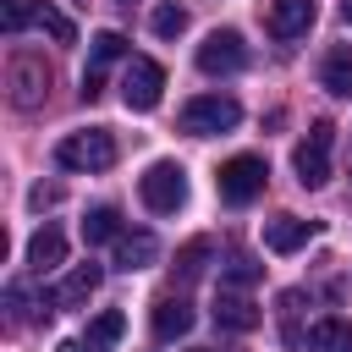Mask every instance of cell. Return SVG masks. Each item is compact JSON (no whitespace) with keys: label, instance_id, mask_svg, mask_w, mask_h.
<instances>
[{"label":"cell","instance_id":"13","mask_svg":"<svg viewBox=\"0 0 352 352\" xmlns=\"http://www.w3.org/2000/svg\"><path fill=\"white\" fill-rule=\"evenodd\" d=\"M192 330V302L187 297H160L154 302V336L160 341H176V336H187Z\"/></svg>","mask_w":352,"mask_h":352},{"label":"cell","instance_id":"19","mask_svg":"<svg viewBox=\"0 0 352 352\" xmlns=\"http://www.w3.org/2000/svg\"><path fill=\"white\" fill-rule=\"evenodd\" d=\"M324 88H330V94H341V99L352 94V50H346V44L324 55Z\"/></svg>","mask_w":352,"mask_h":352},{"label":"cell","instance_id":"8","mask_svg":"<svg viewBox=\"0 0 352 352\" xmlns=\"http://www.w3.org/2000/svg\"><path fill=\"white\" fill-rule=\"evenodd\" d=\"M44 94H50V66H44V55H11V99L22 104V110H33V104H44Z\"/></svg>","mask_w":352,"mask_h":352},{"label":"cell","instance_id":"24","mask_svg":"<svg viewBox=\"0 0 352 352\" xmlns=\"http://www.w3.org/2000/svg\"><path fill=\"white\" fill-rule=\"evenodd\" d=\"M33 22V0H6V11H0V28L6 33H22Z\"/></svg>","mask_w":352,"mask_h":352},{"label":"cell","instance_id":"6","mask_svg":"<svg viewBox=\"0 0 352 352\" xmlns=\"http://www.w3.org/2000/svg\"><path fill=\"white\" fill-rule=\"evenodd\" d=\"M242 66H248V44H242L236 28H214V33L198 44V72H204V77H231V72H242Z\"/></svg>","mask_w":352,"mask_h":352},{"label":"cell","instance_id":"12","mask_svg":"<svg viewBox=\"0 0 352 352\" xmlns=\"http://www.w3.org/2000/svg\"><path fill=\"white\" fill-rule=\"evenodd\" d=\"M99 280H104V270H99V264H77V270L50 292V302H55V308H82V302L99 292Z\"/></svg>","mask_w":352,"mask_h":352},{"label":"cell","instance_id":"17","mask_svg":"<svg viewBox=\"0 0 352 352\" xmlns=\"http://www.w3.org/2000/svg\"><path fill=\"white\" fill-rule=\"evenodd\" d=\"M82 242H88V248H94V242H121V214H116L110 204L88 209V214H82Z\"/></svg>","mask_w":352,"mask_h":352},{"label":"cell","instance_id":"28","mask_svg":"<svg viewBox=\"0 0 352 352\" xmlns=\"http://www.w3.org/2000/svg\"><path fill=\"white\" fill-rule=\"evenodd\" d=\"M55 352H99V346H88V341H60Z\"/></svg>","mask_w":352,"mask_h":352},{"label":"cell","instance_id":"11","mask_svg":"<svg viewBox=\"0 0 352 352\" xmlns=\"http://www.w3.org/2000/svg\"><path fill=\"white\" fill-rule=\"evenodd\" d=\"M308 236H314V220H297V214L264 220V248L270 253H297V248H308Z\"/></svg>","mask_w":352,"mask_h":352},{"label":"cell","instance_id":"9","mask_svg":"<svg viewBox=\"0 0 352 352\" xmlns=\"http://www.w3.org/2000/svg\"><path fill=\"white\" fill-rule=\"evenodd\" d=\"M214 324H220V330L248 336V330H258V324H264V308H258L253 297H242V292H220V297H214Z\"/></svg>","mask_w":352,"mask_h":352},{"label":"cell","instance_id":"20","mask_svg":"<svg viewBox=\"0 0 352 352\" xmlns=\"http://www.w3.org/2000/svg\"><path fill=\"white\" fill-rule=\"evenodd\" d=\"M33 22H38V28H44L55 44H72V38H77V28H72V22H66V16H60L50 0H33Z\"/></svg>","mask_w":352,"mask_h":352},{"label":"cell","instance_id":"29","mask_svg":"<svg viewBox=\"0 0 352 352\" xmlns=\"http://www.w3.org/2000/svg\"><path fill=\"white\" fill-rule=\"evenodd\" d=\"M341 16H346V22H352V0H341Z\"/></svg>","mask_w":352,"mask_h":352},{"label":"cell","instance_id":"25","mask_svg":"<svg viewBox=\"0 0 352 352\" xmlns=\"http://www.w3.org/2000/svg\"><path fill=\"white\" fill-rule=\"evenodd\" d=\"M220 280H231V286H253V280H258V264H253V258H231V264L220 270Z\"/></svg>","mask_w":352,"mask_h":352},{"label":"cell","instance_id":"27","mask_svg":"<svg viewBox=\"0 0 352 352\" xmlns=\"http://www.w3.org/2000/svg\"><path fill=\"white\" fill-rule=\"evenodd\" d=\"M55 198H60L55 187H33V192H28V204H33V209H44V204H55Z\"/></svg>","mask_w":352,"mask_h":352},{"label":"cell","instance_id":"3","mask_svg":"<svg viewBox=\"0 0 352 352\" xmlns=\"http://www.w3.org/2000/svg\"><path fill=\"white\" fill-rule=\"evenodd\" d=\"M55 160H60L66 170H110V165H116V138H110L104 126L72 132V138H60Z\"/></svg>","mask_w":352,"mask_h":352},{"label":"cell","instance_id":"2","mask_svg":"<svg viewBox=\"0 0 352 352\" xmlns=\"http://www.w3.org/2000/svg\"><path fill=\"white\" fill-rule=\"evenodd\" d=\"M236 121H242V104H236L231 94H198V99L182 104V132H192V138L231 132Z\"/></svg>","mask_w":352,"mask_h":352},{"label":"cell","instance_id":"4","mask_svg":"<svg viewBox=\"0 0 352 352\" xmlns=\"http://www.w3.org/2000/svg\"><path fill=\"white\" fill-rule=\"evenodd\" d=\"M214 182H220V198L242 209V204H253V198L264 192L270 165H264L258 154H236V160H226V165H220V176H214Z\"/></svg>","mask_w":352,"mask_h":352},{"label":"cell","instance_id":"15","mask_svg":"<svg viewBox=\"0 0 352 352\" xmlns=\"http://www.w3.org/2000/svg\"><path fill=\"white\" fill-rule=\"evenodd\" d=\"M60 258H66V236H60L55 226H38V231H33V242H28V264L44 275V270H55Z\"/></svg>","mask_w":352,"mask_h":352},{"label":"cell","instance_id":"18","mask_svg":"<svg viewBox=\"0 0 352 352\" xmlns=\"http://www.w3.org/2000/svg\"><path fill=\"white\" fill-rule=\"evenodd\" d=\"M126 55V38L116 33V28H104V33H94V55H88V72L94 77H104V66L110 60H121Z\"/></svg>","mask_w":352,"mask_h":352},{"label":"cell","instance_id":"14","mask_svg":"<svg viewBox=\"0 0 352 352\" xmlns=\"http://www.w3.org/2000/svg\"><path fill=\"white\" fill-rule=\"evenodd\" d=\"M154 258H160L154 231H121V242H116V264L121 270H148Z\"/></svg>","mask_w":352,"mask_h":352},{"label":"cell","instance_id":"5","mask_svg":"<svg viewBox=\"0 0 352 352\" xmlns=\"http://www.w3.org/2000/svg\"><path fill=\"white\" fill-rule=\"evenodd\" d=\"M330 143H336V126H330V121H314L308 138L297 143L292 165H297V182H302V187H324V182H330Z\"/></svg>","mask_w":352,"mask_h":352},{"label":"cell","instance_id":"7","mask_svg":"<svg viewBox=\"0 0 352 352\" xmlns=\"http://www.w3.org/2000/svg\"><path fill=\"white\" fill-rule=\"evenodd\" d=\"M165 94V66L148 60V55H132L126 60V77H121V104L126 110H154Z\"/></svg>","mask_w":352,"mask_h":352},{"label":"cell","instance_id":"1","mask_svg":"<svg viewBox=\"0 0 352 352\" xmlns=\"http://www.w3.org/2000/svg\"><path fill=\"white\" fill-rule=\"evenodd\" d=\"M138 198L154 209V214H176L187 204V170L176 160H154L143 176H138Z\"/></svg>","mask_w":352,"mask_h":352},{"label":"cell","instance_id":"22","mask_svg":"<svg viewBox=\"0 0 352 352\" xmlns=\"http://www.w3.org/2000/svg\"><path fill=\"white\" fill-rule=\"evenodd\" d=\"M148 28H154L160 38H176V33H187V6H154Z\"/></svg>","mask_w":352,"mask_h":352},{"label":"cell","instance_id":"23","mask_svg":"<svg viewBox=\"0 0 352 352\" xmlns=\"http://www.w3.org/2000/svg\"><path fill=\"white\" fill-rule=\"evenodd\" d=\"M204 258H209V242L198 236V242H187V248L176 253V275H182V280H192V275H204Z\"/></svg>","mask_w":352,"mask_h":352},{"label":"cell","instance_id":"10","mask_svg":"<svg viewBox=\"0 0 352 352\" xmlns=\"http://www.w3.org/2000/svg\"><path fill=\"white\" fill-rule=\"evenodd\" d=\"M270 33L275 38H302L314 28V0H270Z\"/></svg>","mask_w":352,"mask_h":352},{"label":"cell","instance_id":"21","mask_svg":"<svg viewBox=\"0 0 352 352\" xmlns=\"http://www.w3.org/2000/svg\"><path fill=\"white\" fill-rule=\"evenodd\" d=\"M121 330H126V314H121V308H104V314L88 324V346H110V341H121Z\"/></svg>","mask_w":352,"mask_h":352},{"label":"cell","instance_id":"16","mask_svg":"<svg viewBox=\"0 0 352 352\" xmlns=\"http://www.w3.org/2000/svg\"><path fill=\"white\" fill-rule=\"evenodd\" d=\"M308 352H352V324L346 319H319L308 330Z\"/></svg>","mask_w":352,"mask_h":352},{"label":"cell","instance_id":"26","mask_svg":"<svg viewBox=\"0 0 352 352\" xmlns=\"http://www.w3.org/2000/svg\"><path fill=\"white\" fill-rule=\"evenodd\" d=\"M6 302H11V319L22 324V319H28V292H22V286H6Z\"/></svg>","mask_w":352,"mask_h":352}]
</instances>
